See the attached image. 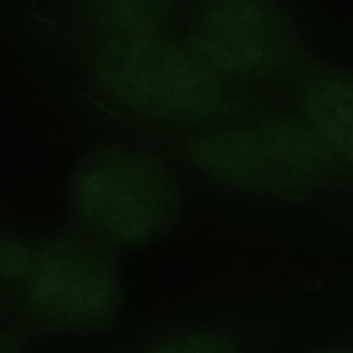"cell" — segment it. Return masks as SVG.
<instances>
[{
  "label": "cell",
  "mask_w": 353,
  "mask_h": 353,
  "mask_svg": "<svg viewBox=\"0 0 353 353\" xmlns=\"http://www.w3.org/2000/svg\"><path fill=\"white\" fill-rule=\"evenodd\" d=\"M325 353H353V350H346V349H341V350H331V352H325Z\"/></svg>",
  "instance_id": "cell-11"
},
{
  "label": "cell",
  "mask_w": 353,
  "mask_h": 353,
  "mask_svg": "<svg viewBox=\"0 0 353 353\" xmlns=\"http://www.w3.org/2000/svg\"><path fill=\"white\" fill-rule=\"evenodd\" d=\"M0 353H14V352L10 347H7V346L0 343Z\"/></svg>",
  "instance_id": "cell-10"
},
{
  "label": "cell",
  "mask_w": 353,
  "mask_h": 353,
  "mask_svg": "<svg viewBox=\"0 0 353 353\" xmlns=\"http://www.w3.org/2000/svg\"><path fill=\"white\" fill-rule=\"evenodd\" d=\"M190 48L219 73L259 77L280 69L291 50L290 32L268 1L203 4L189 23Z\"/></svg>",
  "instance_id": "cell-5"
},
{
  "label": "cell",
  "mask_w": 353,
  "mask_h": 353,
  "mask_svg": "<svg viewBox=\"0 0 353 353\" xmlns=\"http://www.w3.org/2000/svg\"><path fill=\"white\" fill-rule=\"evenodd\" d=\"M72 200L80 225L113 245L149 240L168 222L174 205L164 167L152 156L125 148L87 156L74 176Z\"/></svg>",
  "instance_id": "cell-3"
},
{
  "label": "cell",
  "mask_w": 353,
  "mask_h": 353,
  "mask_svg": "<svg viewBox=\"0 0 353 353\" xmlns=\"http://www.w3.org/2000/svg\"><path fill=\"white\" fill-rule=\"evenodd\" d=\"M143 353H239L236 343L212 331H189L172 335Z\"/></svg>",
  "instance_id": "cell-8"
},
{
  "label": "cell",
  "mask_w": 353,
  "mask_h": 353,
  "mask_svg": "<svg viewBox=\"0 0 353 353\" xmlns=\"http://www.w3.org/2000/svg\"><path fill=\"white\" fill-rule=\"evenodd\" d=\"M26 306L40 323L65 330L108 324L120 307V281L112 263L87 245L58 241L33 252L23 277Z\"/></svg>",
  "instance_id": "cell-4"
},
{
  "label": "cell",
  "mask_w": 353,
  "mask_h": 353,
  "mask_svg": "<svg viewBox=\"0 0 353 353\" xmlns=\"http://www.w3.org/2000/svg\"><path fill=\"white\" fill-rule=\"evenodd\" d=\"M192 164L208 178L245 192L298 194L331 172L330 150L306 125L263 120L214 131L196 139Z\"/></svg>",
  "instance_id": "cell-2"
},
{
  "label": "cell",
  "mask_w": 353,
  "mask_h": 353,
  "mask_svg": "<svg viewBox=\"0 0 353 353\" xmlns=\"http://www.w3.org/2000/svg\"><path fill=\"white\" fill-rule=\"evenodd\" d=\"M299 103L305 124L330 153L353 165V80L314 77L302 87Z\"/></svg>",
  "instance_id": "cell-6"
},
{
  "label": "cell",
  "mask_w": 353,
  "mask_h": 353,
  "mask_svg": "<svg viewBox=\"0 0 353 353\" xmlns=\"http://www.w3.org/2000/svg\"><path fill=\"white\" fill-rule=\"evenodd\" d=\"M33 251L17 241H0V276L23 279L30 268Z\"/></svg>",
  "instance_id": "cell-9"
},
{
  "label": "cell",
  "mask_w": 353,
  "mask_h": 353,
  "mask_svg": "<svg viewBox=\"0 0 353 353\" xmlns=\"http://www.w3.org/2000/svg\"><path fill=\"white\" fill-rule=\"evenodd\" d=\"M95 70L119 105L157 120H208L226 102L221 73L190 47L157 33L109 37L98 48Z\"/></svg>",
  "instance_id": "cell-1"
},
{
  "label": "cell",
  "mask_w": 353,
  "mask_h": 353,
  "mask_svg": "<svg viewBox=\"0 0 353 353\" xmlns=\"http://www.w3.org/2000/svg\"><path fill=\"white\" fill-rule=\"evenodd\" d=\"M171 11L168 1H101L95 14L101 25L112 36H145L156 32L167 22Z\"/></svg>",
  "instance_id": "cell-7"
}]
</instances>
